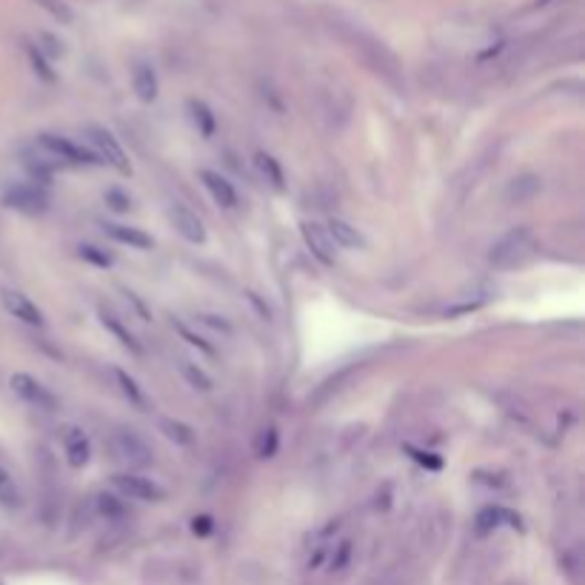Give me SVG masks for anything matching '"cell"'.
<instances>
[{
  "instance_id": "1",
  "label": "cell",
  "mask_w": 585,
  "mask_h": 585,
  "mask_svg": "<svg viewBox=\"0 0 585 585\" xmlns=\"http://www.w3.org/2000/svg\"><path fill=\"white\" fill-rule=\"evenodd\" d=\"M329 26L334 29V35L349 46L368 69H372L377 77H383L392 89L403 92L405 89V75H403V63L400 57L385 46V43L372 35L368 29H363L360 24H354V20H345L340 15L329 17Z\"/></svg>"
},
{
  "instance_id": "2",
  "label": "cell",
  "mask_w": 585,
  "mask_h": 585,
  "mask_svg": "<svg viewBox=\"0 0 585 585\" xmlns=\"http://www.w3.org/2000/svg\"><path fill=\"white\" fill-rule=\"evenodd\" d=\"M537 254V237L531 229L519 226V229H511L508 234H503L500 241H497L488 251V263L500 272H511V269H519L526 266L529 260Z\"/></svg>"
},
{
  "instance_id": "3",
  "label": "cell",
  "mask_w": 585,
  "mask_h": 585,
  "mask_svg": "<svg viewBox=\"0 0 585 585\" xmlns=\"http://www.w3.org/2000/svg\"><path fill=\"white\" fill-rule=\"evenodd\" d=\"M86 140H89V151L100 160V163H109L112 169H118L120 175H128L132 171V163H128L123 146L118 143V138L103 126H86Z\"/></svg>"
},
{
  "instance_id": "4",
  "label": "cell",
  "mask_w": 585,
  "mask_h": 585,
  "mask_svg": "<svg viewBox=\"0 0 585 585\" xmlns=\"http://www.w3.org/2000/svg\"><path fill=\"white\" fill-rule=\"evenodd\" d=\"M37 149L46 151L52 160H57L60 166H98L100 160L92 155L89 149H83L67 138H57V135H40Z\"/></svg>"
},
{
  "instance_id": "5",
  "label": "cell",
  "mask_w": 585,
  "mask_h": 585,
  "mask_svg": "<svg viewBox=\"0 0 585 585\" xmlns=\"http://www.w3.org/2000/svg\"><path fill=\"white\" fill-rule=\"evenodd\" d=\"M112 448L118 454V460L126 463L128 468H146L155 460V454H151L146 440L138 437L132 428H118L112 435Z\"/></svg>"
},
{
  "instance_id": "6",
  "label": "cell",
  "mask_w": 585,
  "mask_h": 585,
  "mask_svg": "<svg viewBox=\"0 0 585 585\" xmlns=\"http://www.w3.org/2000/svg\"><path fill=\"white\" fill-rule=\"evenodd\" d=\"M9 385H12V392L20 400H26L29 405H35L40 411H57V397L37 377H32L26 372H17V375H12Z\"/></svg>"
},
{
  "instance_id": "7",
  "label": "cell",
  "mask_w": 585,
  "mask_h": 585,
  "mask_svg": "<svg viewBox=\"0 0 585 585\" xmlns=\"http://www.w3.org/2000/svg\"><path fill=\"white\" fill-rule=\"evenodd\" d=\"M4 206L20 211V214H29V218H37L49 209V194L37 189V186H29V183H20V186H12L6 194H4Z\"/></svg>"
},
{
  "instance_id": "8",
  "label": "cell",
  "mask_w": 585,
  "mask_h": 585,
  "mask_svg": "<svg viewBox=\"0 0 585 585\" xmlns=\"http://www.w3.org/2000/svg\"><path fill=\"white\" fill-rule=\"evenodd\" d=\"M112 483H115V488L123 494V497H128V500H143V503H160L163 497H166V491H163V486H158L155 480H149V477H140V474H115L112 477Z\"/></svg>"
},
{
  "instance_id": "9",
  "label": "cell",
  "mask_w": 585,
  "mask_h": 585,
  "mask_svg": "<svg viewBox=\"0 0 585 585\" xmlns=\"http://www.w3.org/2000/svg\"><path fill=\"white\" fill-rule=\"evenodd\" d=\"M300 234H303V243H306V249L312 251V257L317 260L320 266H326L332 269L334 266V243H332V237L326 231V226H320L314 221H303L300 223Z\"/></svg>"
},
{
  "instance_id": "10",
  "label": "cell",
  "mask_w": 585,
  "mask_h": 585,
  "mask_svg": "<svg viewBox=\"0 0 585 585\" xmlns=\"http://www.w3.org/2000/svg\"><path fill=\"white\" fill-rule=\"evenodd\" d=\"M169 223L175 226V231L183 237L186 243H191V246H203L206 243V226H203V221L191 209H186L183 203H171L169 206Z\"/></svg>"
},
{
  "instance_id": "11",
  "label": "cell",
  "mask_w": 585,
  "mask_h": 585,
  "mask_svg": "<svg viewBox=\"0 0 585 585\" xmlns=\"http://www.w3.org/2000/svg\"><path fill=\"white\" fill-rule=\"evenodd\" d=\"M0 303H4V309L17 317L20 323H26V326H35L40 329L43 326V312L35 306V303L17 289H0Z\"/></svg>"
},
{
  "instance_id": "12",
  "label": "cell",
  "mask_w": 585,
  "mask_h": 585,
  "mask_svg": "<svg viewBox=\"0 0 585 585\" xmlns=\"http://www.w3.org/2000/svg\"><path fill=\"white\" fill-rule=\"evenodd\" d=\"M63 448H67V463L72 468H83L92 457V446H89V437H86V431L77 428V426H69L67 435H63Z\"/></svg>"
},
{
  "instance_id": "13",
  "label": "cell",
  "mask_w": 585,
  "mask_h": 585,
  "mask_svg": "<svg viewBox=\"0 0 585 585\" xmlns=\"http://www.w3.org/2000/svg\"><path fill=\"white\" fill-rule=\"evenodd\" d=\"M326 231H329L332 243H334L337 249L360 251V249H365V246H368V243H365V237L357 231V226L345 223V221H340V218H332V221L326 223Z\"/></svg>"
},
{
  "instance_id": "14",
  "label": "cell",
  "mask_w": 585,
  "mask_h": 585,
  "mask_svg": "<svg viewBox=\"0 0 585 585\" xmlns=\"http://www.w3.org/2000/svg\"><path fill=\"white\" fill-rule=\"evenodd\" d=\"M200 180L209 189L214 203H221L223 209H237V191H234V186L223 175H218V171H211V169H203L200 171Z\"/></svg>"
},
{
  "instance_id": "15",
  "label": "cell",
  "mask_w": 585,
  "mask_h": 585,
  "mask_svg": "<svg viewBox=\"0 0 585 585\" xmlns=\"http://www.w3.org/2000/svg\"><path fill=\"white\" fill-rule=\"evenodd\" d=\"M103 231L112 237V241L128 246V249H138V251H146L155 246V241H151V234H146L143 229H135V226H123V223H106Z\"/></svg>"
},
{
  "instance_id": "16",
  "label": "cell",
  "mask_w": 585,
  "mask_h": 585,
  "mask_svg": "<svg viewBox=\"0 0 585 585\" xmlns=\"http://www.w3.org/2000/svg\"><path fill=\"white\" fill-rule=\"evenodd\" d=\"M132 86H135V95L140 103H151L158 98V72L151 63L140 60L135 63V69H132Z\"/></svg>"
},
{
  "instance_id": "17",
  "label": "cell",
  "mask_w": 585,
  "mask_h": 585,
  "mask_svg": "<svg viewBox=\"0 0 585 585\" xmlns=\"http://www.w3.org/2000/svg\"><path fill=\"white\" fill-rule=\"evenodd\" d=\"M98 317H100V326H103L106 332H109V334H115V337H118V343L123 345V349H128L132 354H143V345H140V340H138L132 332H128V329L123 326L120 317H115L109 309H103V306L98 309Z\"/></svg>"
},
{
  "instance_id": "18",
  "label": "cell",
  "mask_w": 585,
  "mask_h": 585,
  "mask_svg": "<svg viewBox=\"0 0 585 585\" xmlns=\"http://www.w3.org/2000/svg\"><path fill=\"white\" fill-rule=\"evenodd\" d=\"M543 191V180L537 175H519L508 183L506 189V200L514 203V206H523V203H531L537 194Z\"/></svg>"
},
{
  "instance_id": "19",
  "label": "cell",
  "mask_w": 585,
  "mask_h": 585,
  "mask_svg": "<svg viewBox=\"0 0 585 585\" xmlns=\"http://www.w3.org/2000/svg\"><path fill=\"white\" fill-rule=\"evenodd\" d=\"M511 526V529H523V523H519V514L508 511V508H500V506H494V508H486L477 514V531L480 534H488L494 531L497 526Z\"/></svg>"
},
{
  "instance_id": "20",
  "label": "cell",
  "mask_w": 585,
  "mask_h": 585,
  "mask_svg": "<svg viewBox=\"0 0 585 585\" xmlns=\"http://www.w3.org/2000/svg\"><path fill=\"white\" fill-rule=\"evenodd\" d=\"M0 506L6 511H17L24 506V494H20V486L15 480V474L9 471V466L0 460Z\"/></svg>"
},
{
  "instance_id": "21",
  "label": "cell",
  "mask_w": 585,
  "mask_h": 585,
  "mask_svg": "<svg viewBox=\"0 0 585 585\" xmlns=\"http://www.w3.org/2000/svg\"><path fill=\"white\" fill-rule=\"evenodd\" d=\"M24 163H26V169H29V175H32L35 180H40V183H52L55 169L60 166L57 160H52V158L46 155V151H40V149L26 151V155H24Z\"/></svg>"
},
{
  "instance_id": "22",
  "label": "cell",
  "mask_w": 585,
  "mask_h": 585,
  "mask_svg": "<svg viewBox=\"0 0 585 585\" xmlns=\"http://www.w3.org/2000/svg\"><path fill=\"white\" fill-rule=\"evenodd\" d=\"M254 166L260 175L266 178V183L277 191H283L286 189V175H283V166L277 163V158H272L269 151H257L254 155Z\"/></svg>"
},
{
  "instance_id": "23",
  "label": "cell",
  "mask_w": 585,
  "mask_h": 585,
  "mask_svg": "<svg viewBox=\"0 0 585 585\" xmlns=\"http://www.w3.org/2000/svg\"><path fill=\"white\" fill-rule=\"evenodd\" d=\"M115 380H118V388H120V395L132 403V405H138V408H146L149 403H146V395H143V388L138 385V380L128 375V372H123V368H115Z\"/></svg>"
},
{
  "instance_id": "24",
  "label": "cell",
  "mask_w": 585,
  "mask_h": 585,
  "mask_svg": "<svg viewBox=\"0 0 585 585\" xmlns=\"http://www.w3.org/2000/svg\"><path fill=\"white\" fill-rule=\"evenodd\" d=\"M189 112H191L194 126H198V132L203 138H211L214 128H218V120H214V112L209 109V106L203 100H189Z\"/></svg>"
},
{
  "instance_id": "25",
  "label": "cell",
  "mask_w": 585,
  "mask_h": 585,
  "mask_svg": "<svg viewBox=\"0 0 585 585\" xmlns=\"http://www.w3.org/2000/svg\"><path fill=\"white\" fill-rule=\"evenodd\" d=\"M277 446H280V435H277V428H274V426L260 428L257 443H254V454H257V457H260V460H272L274 454H277Z\"/></svg>"
},
{
  "instance_id": "26",
  "label": "cell",
  "mask_w": 585,
  "mask_h": 585,
  "mask_svg": "<svg viewBox=\"0 0 585 585\" xmlns=\"http://www.w3.org/2000/svg\"><path fill=\"white\" fill-rule=\"evenodd\" d=\"M178 368H180V375L186 377L189 385L200 388V392H211V377L203 372V368H198V365L189 363V360H178Z\"/></svg>"
},
{
  "instance_id": "27",
  "label": "cell",
  "mask_w": 585,
  "mask_h": 585,
  "mask_svg": "<svg viewBox=\"0 0 585 585\" xmlns=\"http://www.w3.org/2000/svg\"><path fill=\"white\" fill-rule=\"evenodd\" d=\"M77 254L86 260V263H92V266H98V269H109V266L115 263L109 251L100 249V246H92V243H83V246H77Z\"/></svg>"
},
{
  "instance_id": "28",
  "label": "cell",
  "mask_w": 585,
  "mask_h": 585,
  "mask_svg": "<svg viewBox=\"0 0 585 585\" xmlns=\"http://www.w3.org/2000/svg\"><path fill=\"white\" fill-rule=\"evenodd\" d=\"M160 431L169 437V440H175L178 446H189L194 443V435H191V428L186 423H178V420H160Z\"/></svg>"
},
{
  "instance_id": "29",
  "label": "cell",
  "mask_w": 585,
  "mask_h": 585,
  "mask_svg": "<svg viewBox=\"0 0 585 585\" xmlns=\"http://www.w3.org/2000/svg\"><path fill=\"white\" fill-rule=\"evenodd\" d=\"M37 4L46 9L52 17H57L60 24H72V20H75V12H72V6L67 4V0H37Z\"/></svg>"
},
{
  "instance_id": "30",
  "label": "cell",
  "mask_w": 585,
  "mask_h": 585,
  "mask_svg": "<svg viewBox=\"0 0 585 585\" xmlns=\"http://www.w3.org/2000/svg\"><path fill=\"white\" fill-rule=\"evenodd\" d=\"M95 506H98V511H100L103 517H123V514H126L123 503L118 500L115 494H98V497H95Z\"/></svg>"
},
{
  "instance_id": "31",
  "label": "cell",
  "mask_w": 585,
  "mask_h": 585,
  "mask_svg": "<svg viewBox=\"0 0 585 585\" xmlns=\"http://www.w3.org/2000/svg\"><path fill=\"white\" fill-rule=\"evenodd\" d=\"M26 52H29V60H32V69L46 83H55V69L46 63V57L37 52V46H26Z\"/></svg>"
},
{
  "instance_id": "32",
  "label": "cell",
  "mask_w": 585,
  "mask_h": 585,
  "mask_svg": "<svg viewBox=\"0 0 585 585\" xmlns=\"http://www.w3.org/2000/svg\"><path fill=\"white\" fill-rule=\"evenodd\" d=\"M349 559H352V539H343V543L334 546V554L329 559V569L332 571H343L345 566H349Z\"/></svg>"
},
{
  "instance_id": "33",
  "label": "cell",
  "mask_w": 585,
  "mask_h": 585,
  "mask_svg": "<svg viewBox=\"0 0 585 585\" xmlns=\"http://www.w3.org/2000/svg\"><path fill=\"white\" fill-rule=\"evenodd\" d=\"M103 200L109 203V209H115V211H120V214L132 209V198H128V194L120 191V189H106Z\"/></svg>"
},
{
  "instance_id": "34",
  "label": "cell",
  "mask_w": 585,
  "mask_h": 585,
  "mask_svg": "<svg viewBox=\"0 0 585 585\" xmlns=\"http://www.w3.org/2000/svg\"><path fill=\"white\" fill-rule=\"evenodd\" d=\"M405 451H408V454H411V457H415V460H417L420 466H426L428 471H440V468H443V460L437 457V454H431V451H423V448H411V446H408Z\"/></svg>"
},
{
  "instance_id": "35",
  "label": "cell",
  "mask_w": 585,
  "mask_h": 585,
  "mask_svg": "<svg viewBox=\"0 0 585 585\" xmlns=\"http://www.w3.org/2000/svg\"><path fill=\"white\" fill-rule=\"evenodd\" d=\"M211 529H214V519L211 517H194L191 519V531L198 534V537H206V534H211Z\"/></svg>"
},
{
  "instance_id": "36",
  "label": "cell",
  "mask_w": 585,
  "mask_h": 585,
  "mask_svg": "<svg viewBox=\"0 0 585 585\" xmlns=\"http://www.w3.org/2000/svg\"><path fill=\"white\" fill-rule=\"evenodd\" d=\"M178 332H180V334L186 337V343H191V345H198V349H203L206 354H211V345H209V343H203V340H200L198 334H191V332H189V329L183 326V323H178Z\"/></svg>"
},
{
  "instance_id": "37",
  "label": "cell",
  "mask_w": 585,
  "mask_h": 585,
  "mask_svg": "<svg viewBox=\"0 0 585 585\" xmlns=\"http://www.w3.org/2000/svg\"><path fill=\"white\" fill-rule=\"evenodd\" d=\"M200 320L206 323V326H211L214 332H223V334H231V326L226 320H214V314H200Z\"/></svg>"
}]
</instances>
